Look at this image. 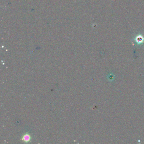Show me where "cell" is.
Segmentation results:
<instances>
[{
	"instance_id": "1",
	"label": "cell",
	"mask_w": 144,
	"mask_h": 144,
	"mask_svg": "<svg viewBox=\"0 0 144 144\" xmlns=\"http://www.w3.org/2000/svg\"><path fill=\"white\" fill-rule=\"evenodd\" d=\"M31 139V136L28 134L24 135L22 138V140L26 142H28Z\"/></svg>"
},
{
	"instance_id": "2",
	"label": "cell",
	"mask_w": 144,
	"mask_h": 144,
	"mask_svg": "<svg viewBox=\"0 0 144 144\" xmlns=\"http://www.w3.org/2000/svg\"><path fill=\"white\" fill-rule=\"evenodd\" d=\"M144 39L141 36H139V37H137L136 38V41L138 44H141L143 42Z\"/></svg>"
}]
</instances>
